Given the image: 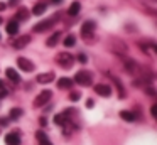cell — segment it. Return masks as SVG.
Returning <instances> with one entry per match:
<instances>
[{
  "instance_id": "cell-22",
  "label": "cell",
  "mask_w": 157,
  "mask_h": 145,
  "mask_svg": "<svg viewBox=\"0 0 157 145\" xmlns=\"http://www.w3.org/2000/svg\"><path fill=\"white\" fill-rule=\"evenodd\" d=\"M112 79L113 81H115V84H117V86H118V90H120V96H125V90H123V86H122V83H120V79H118V78H115V76H112Z\"/></svg>"
},
{
  "instance_id": "cell-20",
  "label": "cell",
  "mask_w": 157,
  "mask_h": 145,
  "mask_svg": "<svg viewBox=\"0 0 157 145\" xmlns=\"http://www.w3.org/2000/svg\"><path fill=\"white\" fill-rule=\"evenodd\" d=\"M75 44H76V36H73V34H69V36L64 39V46H66V47H73Z\"/></svg>"
},
{
  "instance_id": "cell-18",
  "label": "cell",
  "mask_w": 157,
  "mask_h": 145,
  "mask_svg": "<svg viewBox=\"0 0 157 145\" xmlns=\"http://www.w3.org/2000/svg\"><path fill=\"white\" fill-rule=\"evenodd\" d=\"M59 37H61V34H59V32H54V34H52V36H51V37H49V39H48V42H46V44H48L49 47H54L56 44H58Z\"/></svg>"
},
{
  "instance_id": "cell-3",
  "label": "cell",
  "mask_w": 157,
  "mask_h": 145,
  "mask_svg": "<svg viewBox=\"0 0 157 145\" xmlns=\"http://www.w3.org/2000/svg\"><path fill=\"white\" fill-rule=\"evenodd\" d=\"M51 98H52V91H49V90L41 91V93L36 96V100H34V106H36V108L44 106L46 103H49V100H51Z\"/></svg>"
},
{
  "instance_id": "cell-17",
  "label": "cell",
  "mask_w": 157,
  "mask_h": 145,
  "mask_svg": "<svg viewBox=\"0 0 157 145\" xmlns=\"http://www.w3.org/2000/svg\"><path fill=\"white\" fill-rule=\"evenodd\" d=\"M79 10H81V3H79V2H73L71 5H69V9H68V13H69V15H78Z\"/></svg>"
},
{
  "instance_id": "cell-1",
  "label": "cell",
  "mask_w": 157,
  "mask_h": 145,
  "mask_svg": "<svg viewBox=\"0 0 157 145\" xmlns=\"http://www.w3.org/2000/svg\"><path fill=\"white\" fill-rule=\"evenodd\" d=\"M56 63L61 67H64V69H69V67L73 66V63H75V57L69 52H59L58 56H56Z\"/></svg>"
},
{
  "instance_id": "cell-5",
  "label": "cell",
  "mask_w": 157,
  "mask_h": 145,
  "mask_svg": "<svg viewBox=\"0 0 157 145\" xmlns=\"http://www.w3.org/2000/svg\"><path fill=\"white\" fill-rule=\"evenodd\" d=\"M52 25H54V20H51V19L41 20V22H37L34 27H32V30H34V32H46V30H49Z\"/></svg>"
},
{
  "instance_id": "cell-33",
  "label": "cell",
  "mask_w": 157,
  "mask_h": 145,
  "mask_svg": "<svg viewBox=\"0 0 157 145\" xmlns=\"http://www.w3.org/2000/svg\"><path fill=\"white\" fill-rule=\"evenodd\" d=\"M63 0H52V3H61Z\"/></svg>"
},
{
  "instance_id": "cell-11",
  "label": "cell",
  "mask_w": 157,
  "mask_h": 145,
  "mask_svg": "<svg viewBox=\"0 0 157 145\" xmlns=\"http://www.w3.org/2000/svg\"><path fill=\"white\" fill-rule=\"evenodd\" d=\"M51 81H54V73H41L37 76V83H41V84H48V83H51Z\"/></svg>"
},
{
  "instance_id": "cell-23",
  "label": "cell",
  "mask_w": 157,
  "mask_h": 145,
  "mask_svg": "<svg viewBox=\"0 0 157 145\" xmlns=\"http://www.w3.org/2000/svg\"><path fill=\"white\" fill-rule=\"evenodd\" d=\"M9 94V90L5 88V84H4V81L0 79V98H4V96H7Z\"/></svg>"
},
{
  "instance_id": "cell-26",
  "label": "cell",
  "mask_w": 157,
  "mask_h": 145,
  "mask_svg": "<svg viewBox=\"0 0 157 145\" xmlns=\"http://www.w3.org/2000/svg\"><path fill=\"white\" fill-rule=\"evenodd\" d=\"M150 113H152L154 118L157 116V105H152V108H150Z\"/></svg>"
},
{
  "instance_id": "cell-34",
  "label": "cell",
  "mask_w": 157,
  "mask_h": 145,
  "mask_svg": "<svg viewBox=\"0 0 157 145\" xmlns=\"http://www.w3.org/2000/svg\"><path fill=\"white\" fill-rule=\"evenodd\" d=\"M0 24H2V17H0Z\"/></svg>"
},
{
  "instance_id": "cell-24",
  "label": "cell",
  "mask_w": 157,
  "mask_h": 145,
  "mask_svg": "<svg viewBox=\"0 0 157 145\" xmlns=\"http://www.w3.org/2000/svg\"><path fill=\"white\" fill-rule=\"evenodd\" d=\"M79 98H81V93H79V91H71V93H69V100L71 101H78Z\"/></svg>"
},
{
  "instance_id": "cell-6",
  "label": "cell",
  "mask_w": 157,
  "mask_h": 145,
  "mask_svg": "<svg viewBox=\"0 0 157 145\" xmlns=\"http://www.w3.org/2000/svg\"><path fill=\"white\" fill-rule=\"evenodd\" d=\"M17 66L21 67L24 73H31V71H34V64H32L27 57H19V59H17Z\"/></svg>"
},
{
  "instance_id": "cell-28",
  "label": "cell",
  "mask_w": 157,
  "mask_h": 145,
  "mask_svg": "<svg viewBox=\"0 0 157 145\" xmlns=\"http://www.w3.org/2000/svg\"><path fill=\"white\" fill-rule=\"evenodd\" d=\"M93 106H95V101H93V100L86 101V108H93Z\"/></svg>"
},
{
  "instance_id": "cell-21",
  "label": "cell",
  "mask_w": 157,
  "mask_h": 145,
  "mask_svg": "<svg viewBox=\"0 0 157 145\" xmlns=\"http://www.w3.org/2000/svg\"><path fill=\"white\" fill-rule=\"evenodd\" d=\"M27 17H29V12L24 7H21V9L17 10V19H27Z\"/></svg>"
},
{
  "instance_id": "cell-25",
  "label": "cell",
  "mask_w": 157,
  "mask_h": 145,
  "mask_svg": "<svg viewBox=\"0 0 157 145\" xmlns=\"http://www.w3.org/2000/svg\"><path fill=\"white\" fill-rule=\"evenodd\" d=\"M36 137H37L39 142H42V140H46V138H48V137H46V133H44V132H41V130L36 132Z\"/></svg>"
},
{
  "instance_id": "cell-4",
  "label": "cell",
  "mask_w": 157,
  "mask_h": 145,
  "mask_svg": "<svg viewBox=\"0 0 157 145\" xmlns=\"http://www.w3.org/2000/svg\"><path fill=\"white\" fill-rule=\"evenodd\" d=\"M95 29H96V24L93 22V20H86L81 25V36L85 37V39H88V36H93Z\"/></svg>"
},
{
  "instance_id": "cell-10",
  "label": "cell",
  "mask_w": 157,
  "mask_h": 145,
  "mask_svg": "<svg viewBox=\"0 0 157 145\" xmlns=\"http://www.w3.org/2000/svg\"><path fill=\"white\" fill-rule=\"evenodd\" d=\"M5 76H7L12 83H15V84L21 83V76H19V73L14 69V67H7V69H5Z\"/></svg>"
},
{
  "instance_id": "cell-14",
  "label": "cell",
  "mask_w": 157,
  "mask_h": 145,
  "mask_svg": "<svg viewBox=\"0 0 157 145\" xmlns=\"http://www.w3.org/2000/svg\"><path fill=\"white\" fill-rule=\"evenodd\" d=\"M17 32H19V22L17 20H10L7 24V34L9 36H15Z\"/></svg>"
},
{
  "instance_id": "cell-31",
  "label": "cell",
  "mask_w": 157,
  "mask_h": 145,
  "mask_svg": "<svg viewBox=\"0 0 157 145\" xmlns=\"http://www.w3.org/2000/svg\"><path fill=\"white\" fill-rule=\"evenodd\" d=\"M5 9H7V3L0 2V12H2V10H5Z\"/></svg>"
},
{
  "instance_id": "cell-2",
  "label": "cell",
  "mask_w": 157,
  "mask_h": 145,
  "mask_svg": "<svg viewBox=\"0 0 157 145\" xmlns=\"http://www.w3.org/2000/svg\"><path fill=\"white\" fill-rule=\"evenodd\" d=\"M73 81H76V83L81 84V86H90V84L93 83V74L90 73V71H78Z\"/></svg>"
},
{
  "instance_id": "cell-27",
  "label": "cell",
  "mask_w": 157,
  "mask_h": 145,
  "mask_svg": "<svg viewBox=\"0 0 157 145\" xmlns=\"http://www.w3.org/2000/svg\"><path fill=\"white\" fill-rule=\"evenodd\" d=\"M78 61H79V63H83V64H85L88 59H86V56H85V54H79V56H78Z\"/></svg>"
},
{
  "instance_id": "cell-12",
  "label": "cell",
  "mask_w": 157,
  "mask_h": 145,
  "mask_svg": "<svg viewBox=\"0 0 157 145\" xmlns=\"http://www.w3.org/2000/svg\"><path fill=\"white\" fill-rule=\"evenodd\" d=\"M29 42H31V36H22V37H19V39L14 42V47L15 49H24Z\"/></svg>"
},
{
  "instance_id": "cell-32",
  "label": "cell",
  "mask_w": 157,
  "mask_h": 145,
  "mask_svg": "<svg viewBox=\"0 0 157 145\" xmlns=\"http://www.w3.org/2000/svg\"><path fill=\"white\" fill-rule=\"evenodd\" d=\"M17 2H19V0H10V2H9V5H15Z\"/></svg>"
},
{
  "instance_id": "cell-29",
  "label": "cell",
  "mask_w": 157,
  "mask_h": 145,
  "mask_svg": "<svg viewBox=\"0 0 157 145\" xmlns=\"http://www.w3.org/2000/svg\"><path fill=\"white\" fill-rule=\"evenodd\" d=\"M39 145H52V143H51V140H49V138H46V140L39 142Z\"/></svg>"
},
{
  "instance_id": "cell-9",
  "label": "cell",
  "mask_w": 157,
  "mask_h": 145,
  "mask_svg": "<svg viewBox=\"0 0 157 145\" xmlns=\"http://www.w3.org/2000/svg\"><path fill=\"white\" fill-rule=\"evenodd\" d=\"M5 143L7 145H21V135L17 132L14 133H7L5 135Z\"/></svg>"
},
{
  "instance_id": "cell-7",
  "label": "cell",
  "mask_w": 157,
  "mask_h": 145,
  "mask_svg": "<svg viewBox=\"0 0 157 145\" xmlns=\"http://www.w3.org/2000/svg\"><path fill=\"white\" fill-rule=\"evenodd\" d=\"M95 93H96V94H100V96L108 98V96H112V88H110L108 84L100 83V84H95Z\"/></svg>"
},
{
  "instance_id": "cell-19",
  "label": "cell",
  "mask_w": 157,
  "mask_h": 145,
  "mask_svg": "<svg viewBox=\"0 0 157 145\" xmlns=\"http://www.w3.org/2000/svg\"><path fill=\"white\" fill-rule=\"evenodd\" d=\"M22 113H24V111H22L21 108H12L9 116H10V120H19V118L22 116Z\"/></svg>"
},
{
  "instance_id": "cell-13",
  "label": "cell",
  "mask_w": 157,
  "mask_h": 145,
  "mask_svg": "<svg viewBox=\"0 0 157 145\" xmlns=\"http://www.w3.org/2000/svg\"><path fill=\"white\" fill-rule=\"evenodd\" d=\"M73 83H75V81L69 79V78H61V79H58V88L59 90H71Z\"/></svg>"
},
{
  "instance_id": "cell-16",
  "label": "cell",
  "mask_w": 157,
  "mask_h": 145,
  "mask_svg": "<svg viewBox=\"0 0 157 145\" xmlns=\"http://www.w3.org/2000/svg\"><path fill=\"white\" fill-rule=\"evenodd\" d=\"M120 116H122V120H125V121H133L135 120V113L133 111H128V110H122L120 111Z\"/></svg>"
},
{
  "instance_id": "cell-8",
  "label": "cell",
  "mask_w": 157,
  "mask_h": 145,
  "mask_svg": "<svg viewBox=\"0 0 157 145\" xmlns=\"http://www.w3.org/2000/svg\"><path fill=\"white\" fill-rule=\"evenodd\" d=\"M73 113V110H68V111H64V113H58L54 116V123L56 125H59V127H63V125H66L69 121V115Z\"/></svg>"
},
{
  "instance_id": "cell-15",
  "label": "cell",
  "mask_w": 157,
  "mask_h": 145,
  "mask_svg": "<svg viewBox=\"0 0 157 145\" xmlns=\"http://www.w3.org/2000/svg\"><path fill=\"white\" fill-rule=\"evenodd\" d=\"M46 9H48V5H46L44 2L36 3V5L32 7V13H34V15H42V13L46 12Z\"/></svg>"
},
{
  "instance_id": "cell-30",
  "label": "cell",
  "mask_w": 157,
  "mask_h": 145,
  "mask_svg": "<svg viewBox=\"0 0 157 145\" xmlns=\"http://www.w3.org/2000/svg\"><path fill=\"white\" fill-rule=\"evenodd\" d=\"M9 123V118H0V125H7Z\"/></svg>"
}]
</instances>
